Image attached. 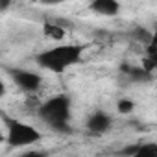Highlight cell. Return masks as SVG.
<instances>
[{
  "instance_id": "9",
  "label": "cell",
  "mask_w": 157,
  "mask_h": 157,
  "mask_svg": "<svg viewBox=\"0 0 157 157\" xmlns=\"http://www.w3.org/2000/svg\"><path fill=\"white\" fill-rule=\"evenodd\" d=\"M43 33H44L48 39H54V41H61V39H65V35H67L65 28H61L59 24H52V22H44V24H43Z\"/></svg>"
},
{
  "instance_id": "10",
  "label": "cell",
  "mask_w": 157,
  "mask_h": 157,
  "mask_svg": "<svg viewBox=\"0 0 157 157\" xmlns=\"http://www.w3.org/2000/svg\"><path fill=\"white\" fill-rule=\"evenodd\" d=\"M142 67L148 72H153L157 68V48L153 44H148L146 46V57L142 59Z\"/></svg>"
},
{
  "instance_id": "8",
  "label": "cell",
  "mask_w": 157,
  "mask_h": 157,
  "mask_svg": "<svg viewBox=\"0 0 157 157\" xmlns=\"http://www.w3.org/2000/svg\"><path fill=\"white\" fill-rule=\"evenodd\" d=\"M122 72H126L133 82H146L150 78V72L140 65V67H128V65H122Z\"/></svg>"
},
{
  "instance_id": "12",
  "label": "cell",
  "mask_w": 157,
  "mask_h": 157,
  "mask_svg": "<svg viewBox=\"0 0 157 157\" xmlns=\"http://www.w3.org/2000/svg\"><path fill=\"white\" fill-rule=\"evenodd\" d=\"M117 109H118L120 115H128V113H131V111L135 109V104H133L131 100H128V98H122V100H118Z\"/></svg>"
},
{
  "instance_id": "13",
  "label": "cell",
  "mask_w": 157,
  "mask_h": 157,
  "mask_svg": "<svg viewBox=\"0 0 157 157\" xmlns=\"http://www.w3.org/2000/svg\"><path fill=\"white\" fill-rule=\"evenodd\" d=\"M150 44H153L155 48H157V24L153 26V32H151V43Z\"/></svg>"
},
{
  "instance_id": "11",
  "label": "cell",
  "mask_w": 157,
  "mask_h": 157,
  "mask_svg": "<svg viewBox=\"0 0 157 157\" xmlns=\"http://www.w3.org/2000/svg\"><path fill=\"white\" fill-rule=\"evenodd\" d=\"M133 39H137L139 43H142V44L148 46V44L151 43V32L146 30V28H140V26H139V28L133 30Z\"/></svg>"
},
{
  "instance_id": "1",
  "label": "cell",
  "mask_w": 157,
  "mask_h": 157,
  "mask_svg": "<svg viewBox=\"0 0 157 157\" xmlns=\"http://www.w3.org/2000/svg\"><path fill=\"white\" fill-rule=\"evenodd\" d=\"M85 48L87 44H57L54 48L41 52L35 57V61L39 67L50 72H65L68 67L82 61Z\"/></svg>"
},
{
  "instance_id": "5",
  "label": "cell",
  "mask_w": 157,
  "mask_h": 157,
  "mask_svg": "<svg viewBox=\"0 0 157 157\" xmlns=\"http://www.w3.org/2000/svg\"><path fill=\"white\" fill-rule=\"evenodd\" d=\"M89 10L102 17H115L120 13V2L118 0H93Z\"/></svg>"
},
{
  "instance_id": "3",
  "label": "cell",
  "mask_w": 157,
  "mask_h": 157,
  "mask_svg": "<svg viewBox=\"0 0 157 157\" xmlns=\"http://www.w3.org/2000/svg\"><path fill=\"white\" fill-rule=\"evenodd\" d=\"M39 115L48 126H52L56 129L67 128V122L70 118V100H68V96L59 94V96H54V98L46 100L41 105Z\"/></svg>"
},
{
  "instance_id": "6",
  "label": "cell",
  "mask_w": 157,
  "mask_h": 157,
  "mask_svg": "<svg viewBox=\"0 0 157 157\" xmlns=\"http://www.w3.org/2000/svg\"><path fill=\"white\" fill-rule=\"evenodd\" d=\"M111 124H113L111 117H109L107 113H104V111H96V113H93V115L89 117V120H87V128H89V131L98 133V135L109 131V129H111Z\"/></svg>"
},
{
  "instance_id": "14",
  "label": "cell",
  "mask_w": 157,
  "mask_h": 157,
  "mask_svg": "<svg viewBox=\"0 0 157 157\" xmlns=\"http://www.w3.org/2000/svg\"><path fill=\"white\" fill-rule=\"evenodd\" d=\"M10 4H11V0H0V10L6 11V10L10 8Z\"/></svg>"
},
{
  "instance_id": "4",
  "label": "cell",
  "mask_w": 157,
  "mask_h": 157,
  "mask_svg": "<svg viewBox=\"0 0 157 157\" xmlns=\"http://www.w3.org/2000/svg\"><path fill=\"white\" fill-rule=\"evenodd\" d=\"M13 82L17 87H21L22 91H28V93H33L41 87L43 83V78L35 72H30V70H15L13 72Z\"/></svg>"
},
{
  "instance_id": "15",
  "label": "cell",
  "mask_w": 157,
  "mask_h": 157,
  "mask_svg": "<svg viewBox=\"0 0 157 157\" xmlns=\"http://www.w3.org/2000/svg\"><path fill=\"white\" fill-rule=\"evenodd\" d=\"M39 2H43V4H59L63 0H39Z\"/></svg>"
},
{
  "instance_id": "7",
  "label": "cell",
  "mask_w": 157,
  "mask_h": 157,
  "mask_svg": "<svg viewBox=\"0 0 157 157\" xmlns=\"http://www.w3.org/2000/svg\"><path fill=\"white\" fill-rule=\"evenodd\" d=\"M126 155H135V157H157V142H140L137 146H129L122 150Z\"/></svg>"
},
{
  "instance_id": "2",
  "label": "cell",
  "mask_w": 157,
  "mask_h": 157,
  "mask_svg": "<svg viewBox=\"0 0 157 157\" xmlns=\"http://www.w3.org/2000/svg\"><path fill=\"white\" fill-rule=\"evenodd\" d=\"M4 122H6V140L10 146H15V148L32 146L43 139V133L32 124H26L17 118H8V117H4Z\"/></svg>"
}]
</instances>
